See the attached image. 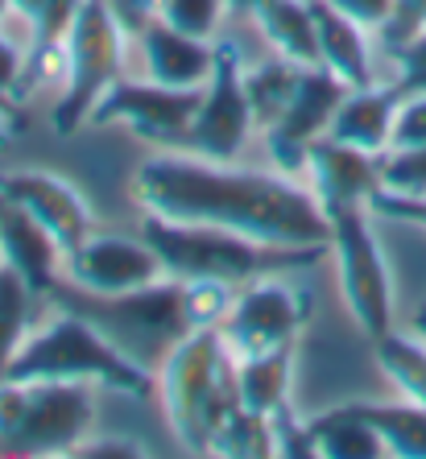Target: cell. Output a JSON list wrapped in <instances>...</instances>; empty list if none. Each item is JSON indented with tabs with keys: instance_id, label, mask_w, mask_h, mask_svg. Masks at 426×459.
<instances>
[{
	"instance_id": "6da1fadb",
	"label": "cell",
	"mask_w": 426,
	"mask_h": 459,
	"mask_svg": "<svg viewBox=\"0 0 426 459\" xmlns=\"http://www.w3.org/2000/svg\"><path fill=\"white\" fill-rule=\"evenodd\" d=\"M133 199L178 224H212L269 245H331L315 191L286 174L240 170L203 153H153L133 174Z\"/></svg>"
},
{
	"instance_id": "7a4b0ae2",
	"label": "cell",
	"mask_w": 426,
	"mask_h": 459,
	"mask_svg": "<svg viewBox=\"0 0 426 459\" xmlns=\"http://www.w3.org/2000/svg\"><path fill=\"white\" fill-rule=\"evenodd\" d=\"M141 236L161 256V269L170 278H215L236 290L256 278H269V273L307 269L331 253V245H269V240L228 232V228L161 220L153 212H145V220H141Z\"/></svg>"
},
{
	"instance_id": "3957f363",
	"label": "cell",
	"mask_w": 426,
	"mask_h": 459,
	"mask_svg": "<svg viewBox=\"0 0 426 459\" xmlns=\"http://www.w3.org/2000/svg\"><path fill=\"white\" fill-rule=\"evenodd\" d=\"M50 299L63 310L83 315L117 352H125L153 377L166 364V356L191 335L182 319V281L170 273L141 290H125V294H87L71 281H58Z\"/></svg>"
},
{
	"instance_id": "277c9868",
	"label": "cell",
	"mask_w": 426,
	"mask_h": 459,
	"mask_svg": "<svg viewBox=\"0 0 426 459\" xmlns=\"http://www.w3.org/2000/svg\"><path fill=\"white\" fill-rule=\"evenodd\" d=\"M158 389L166 422L178 443L195 455H207L215 427L240 406L236 356L220 332H191L158 368Z\"/></svg>"
},
{
	"instance_id": "5b68a950",
	"label": "cell",
	"mask_w": 426,
	"mask_h": 459,
	"mask_svg": "<svg viewBox=\"0 0 426 459\" xmlns=\"http://www.w3.org/2000/svg\"><path fill=\"white\" fill-rule=\"evenodd\" d=\"M4 377L13 381H83L128 397H150L158 389V377L133 364L125 352H117L83 315L63 307L50 323L25 335L22 352L13 356Z\"/></svg>"
},
{
	"instance_id": "8992f818",
	"label": "cell",
	"mask_w": 426,
	"mask_h": 459,
	"mask_svg": "<svg viewBox=\"0 0 426 459\" xmlns=\"http://www.w3.org/2000/svg\"><path fill=\"white\" fill-rule=\"evenodd\" d=\"M96 394L83 381H13L0 377V455H75L91 435Z\"/></svg>"
},
{
	"instance_id": "52a82bcc",
	"label": "cell",
	"mask_w": 426,
	"mask_h": 459,
	"mask_svg": "<svg viewBox=\"0 0 426 459\" xmlns=\"http://www.w3.org/2000/svg\"><path fill=\"white\" fill-rule=\"evenodd\" d=\"M120 63H125V30L117 25L108 0H83L66 33V87L50 117L54 133L71 137L91 120V108L108 96V87L120 83Z\"/></svg>"
},
{
	"instance_id": "ba28073f",
	"label": "cell",
	"mask_w": 426,
	"mask_h": 459,
	"mask_svg": "<svg viewBox=\"0 0 426 459\" xmlns=\"http://www.w3.org/2000/svg\"><path fill=\"white\" fill-rule=\"evenodd\" d=\"M369 215L373 207H348V212L327 215V224L343 302H348L356 327L369 340H381L385 332H394V281H389V265H385Z\"/></svg>"
},
{
	"instance_id": "9c48e42d",
	"label": "cell",
	"mask_w": 426,
	"mask_h": 459,
	"mask_svg": "<svg viewBox=\"0 0 426 459\" xmlns=\"http://www.w3.org/2000/svg\"><path fill=\"white\" fill-rule=\"evenodd\" d=\"M307 319H310V290L282 281V273H269V278H256L236 290V302L228 310L220 335L240 360V356L290 348L307 327Z\"/></svg>"
},
{
	"instance_id": "30bf717a",
	"label": "cell",
	"mask_w": 426,
	"mask_h": 459,
	"mask_svg": "<svg viewBox=\"0 0 426 459\" xmlns=\"http://www.w3.org/2000/svg\"><path fill=\"white\" fill-rule=\"evenodd\" d=\"M253 104L245 91V66H240V50L236 42L220 38L215 42V63H212V79L203 83V104L195 112L191 125V145L195 153L215 161H232L236 153L245 150L248 128H253Z\"/></svg>"
},
{
	"instance_id": "8fae6325",
	"label": "cell",
	"mask_w": 426,
	"mask_h": 459,
	"mask_svg": "<svg viewBox=\"0 0 426 459\" xmlns=\"http://www.w3.org/2000/svg\"><path fill=\"white\" fill-rule=\"evenodd\" d=\"M203 104V87L166 83H112L108 96L91 108L87 125H125L153 145H187L195 112Z\"/></svg>"
},
{
	"instance_id": "7c38bea8",
	"label": "cell",
	"mask_w": 426,
	"mask_h": 459,
	"mask_svg": "<svg viewBox=\"0 0 426 459\" xmlns=\"http://www.w3.org/2000/svg\"><path fill=\"white\" fill-rule=\"evenodd\" d=\"M63 278L87 294H125L166 278V269L145 236L133 240L120 232H91L75 253H66Z\"/></svg>"
},
{
	"instance_id": "4fadbf2b",
	"label": "cell",
	"mask_w": 426,
	"mask_h": 459,
	"mask_svg": "<svg viewBox=\"0 0 426 459\" xmlns=\"http://www.w3.org/2000/svg\"><path fill=\"white\" fill-rule=\"evenodd\" d=\"M343 96H348V83H340L327 66H302V79L290 96L286 112L265 128L269 158H274L277 170H302L307 166L310 145L327 137L331 117H335Z\"/></svg>"
},
{
	"instance_id": "5bb4252c",
	"label": "cell",
	"mask_w": 426,
	"mask_h": 459,
	"mask_svg": "<svg viewBox=\"0 0 426 459\" xmlns=\"http://www.w3.org/2000/svg\"><path fill=\"white\" fill-rule=\"evenodd\" d=\"M0 195L22 204L25 212L46 228V232L58 240L63 253H75L87 236L96 232V220H91V207L79 195V186H71L58 174L46 170H17V174H0Z\"/></svg>"
},
{
	"instance_id": "9a60e30c",
	"label": "cell",
	"mask_w": 426,
	"mask_h": 459,
	"mask_svg": "<svg viewBox=\"0 0 426 459\" xmlns=\"http://www.w3.org/2000/svg\"><path fill=\"white\" fill-rule=\"evenodd\" d=\"M381 161L385 153L352 150L335 137H319L307 153V170L315 178V199L323 215L348 212V207H369L381 191Z\"/></svg>"
},
{
	"instance_id": "2e32d148",
	"label": "cell",
	"mask_w": 426,
	"mask_h": 459,
	"mask_svg": "<svg viewBox=\"0 0 426 459\" xmlns=\"http://www.w3.org/2000/svg\"><path fill=\"white\" fill-rule=\"evenodd\" d=\"M63 261L58 240L22 204L0 195V265L17 269L38 299H50V290L63 281Z\"/></svg>"
},
{
	"instance_id": "e0dca14e",
	"label": "cell",
	"mask_w": 426,
	"mask_h": 459,
	"mask_svg": "<svg viewBox=\"0 0 426 459\" xmlns=\"http://www.w3.org/2000/svg\"><path fill=\"white\" fill-rule=\"evenodd\" d=\"M79 4L83 0H13V9L22 13L33 30V46L25 54L22 87H17L22 100L66 71V33L75 25Z\"/></svg>"
},
{
	"instance_id": "ac0fdd59",
	"label": "cell",
	"mask_w": 426,
	"mask_h": 459,
	"mask_svg": "<svg viewBox=\"0 0 426 459\" xmlns=\"http://www.w3.org/2000/svg\"><path fill=\"white\" fill-rule=\"evenodd\" d=\"M397 96L394 87H348V96L340 100L335 117H331L327 137L343 141L352 150L364 153H389V137H394V117H397Z\"/></svg>"
},
{
	"instance_id": "d6986e66",
	"label": "cell",
	"mask_w": 426,
	"mask_h": 459,
	"mask_svg": "<svg viewBox=\"0 0 426 459\" xmlns=\"http://www.w3.org/2000/svg\"><path fill=\"white\" fill-rule=\"evenodd\" d=\"M141 50H145V66H150L153 83L203 87L212 79L215 42H207V38H191V33L174 30L166 22H153L141 33Z\"/></svg>"
},
{
	"instance_id": "ffe728a7",
	"label": "cell",
	"mask_w": 426,
	"mask_h": 459,
	"mask_svg": "<svg viewBox=\"0 0 426 459\" xmlns=\"http://www.w3.org/2000/svg\"><path fill=\"white\" fill-rule=\"evenodd\" d=\"M315 30H319V63L348 87L373 83V50L364 25L352 22L331 0H315Z\"/></svg>"
},
{
	"instance_id": "44dd1931",
	"label": "cell",
	"mask_w": 426,
	"mask_h": 459,
	"mask_svg": "<svg viewBox=\"0 0 426 459\" xmlns=\"http://www.w3.org/2000/svg\"><path fill=\"white\" fill-rule=\"evenodd\" d=\"M253 17L282 58L299 66H323L319 30H315V0H261Z\"/></svg>"
},
{
	"instance_id": "7402d4cb",
	"label": "cell",
	"mask_w": 426,
	"mask_h": 459,
	"mask_svg": "<svg viewBox=\"0 0 426 459\" xmlns=\"http://www.w3.org/2000/svg\"><path fill=\"white\" fill-rule=\"evenodd\" d=\"M290 377H294V343L274 348V352H256L236 360V389H240V406L253 414H277L290 406Z\"/></svg>"
},
{
	"instance_id": "603a6c76",
	"label": "cell",
	"mask_w": 426,
	"mask_h": 459,
	"mask_svg": "<svg viewBox=\"0 0 426 459\" xmlns=\"http://www.w3.org/2000/svg\"><path fill=\"white\" fill-rule=\"evenodd\" d=\"M315 435V459H381L389 455L385 438L377 435L373 422H364L352 406H335L327 414L310 418Z\"/></svg>"
},
{
	"instance_id": "cb8c5ba5",
	"label": "cell",
	"mask_w": 426,
	"mask_h": 459,
	"mask_svg": "<svg viewBox=\"0 0 426 459\" xmlns=\"http://www.w3.org/2000/svg\"><path fill=\"white\" fill-rule=\"evenodd\" d=\"M364 422H373L389 455L426 459V406L418 402H348Z\"/></svg>"
},
{
	"instance_id": "d4e9b609",
	"label": "cell",
	"mask_w": 426,
	"mask_h": 459,
	"mask_svg": "<svg viewBox=\"0 0 426 459\" xmlns=\"http://www.w3.org/2000/svg\"><path fill=\"white\" fill-rule=\"evenodd\" d=\"M299 79H302V66L282 58V54L269 58V63H261V66H253V71H245V91H248V104H253L256 125L269 128L282 112H286Z\"/></svg>"
},
{
	"instance_id": "484cf974",
	"label": "cell",
	"mask_w": 426,
	"mask_h": 459,
	"mask_svg": "<svg viewBox=\"0 0 426 459\" xmlns=\"http://www.w3.org/2000/svg\"><path fill=\"white\" fill-rule=\"evenodd\" d=\"M373 348H377V364H381L385 377L402 389L405 402L426 406V340L385 332L381 340H373Z\"/></svg>"
},
{
	"instance_id": "4316f807",
	"label": "cell",
	"mask_w": 426,
	"mask_h": 459,
	"mask_svg": "<svg viewBox=\"0 0 426 459\" xmlns=\"http://www.w3.org/2000/svg\"><path fill=\"white\" fill-rule=\"evenodd\" d=\"M33 294L17 269L0 265V377L13 364V356L22 352L25 335H30V315H33Z\"/></svg>"
},
{
	"instance_id": "83f0119b",
	"label": "cell",
	"mask_w": 426,
	"mask_h": 459,
	"mask_svg": "<svg viewBox=\"0 0 426 459\" xmlns=\"http://www.w3.org/2000/svg\"><path fill=\"white\" fill-rule=\"evenodd\" d=\"M207 455H228V459L274 455V430H269V418L253 414V410H245V406H236L232 414L215 427Z\"/></svg>"
},
{
	"instance_id": "f1b7e54d",
	"label": "cell",
	"mask_w": 426,
	"mask_h": 459,
	"mask_svg": "<svg viewBox=\"0 0 426 459\" xmlns=\"http://www.w3.org/2000/svg\"><path fill=\"white\" fill-rule=\"evenodd\" d=\"M232 302H236V286H228V281H215V278L182 281V319H187V332H220Z\"/></svg>"
},
{
	"instance_id": "f546056e",
	"label": "cell",
	"mask_w": 426,
	"mask_h": 459,
	"mask_svg": "<svg viewBox=\"0 0 426 459\" xmlns=\"http://www.w3.org/2000/svg\"><path fill=\"white\" fill-rule=\"evenodd\" d=\"M228 13V0H161L158 22L174 30L191 33V38H212Z\"/></svg>"
},
{
	"instance_id": "4dcf8cb0",
	"label": "cell",
	"mask_w": 426,
	"mask_h": 459,
	"mask_svg": "<svg viewBox=\"0 0 426 459\" xmlns=\"http://www.w3.org/2000/svg\"><path fill=\"white\" fill-rule=\"evenodd\" d=\"M381 186L405 191V195H426V145L405 150V153H385Z\"/></svg>"
},
{
	"instance_id": "1f68e13d",
	"label": "cell",
	"mask_w": 426,
	"mask_h": 459,
	"mask_svg": "<svg viewBox=\"0 0 426 459\" xmlns=\"http://www.w3.org/2000/svg\"><path fill=\"white\" fill-rule=\"evenodd\" d=\"M418 33H426V0H394V9L377 30V38H381L385 50L394 54L397 46L414 42Z\"/></svg>"
},
{
	"instance_id": "d6a6232c",
	"label": "cell",
	"mask_w": 426,
	"mask_h": 459,
	"mask_svg": "<svg viewBox=\"0 0 426 459\" xmlns=\"http://www.w3.org/2000/svg\"><path fill=\"white\" fill-rule=\"evenodd\" d=\"M418 145H426V91L405 96L402 104H397L389 153H405V150H418Z\"/></svg>"
},
{
	"instance_id": "836d02e7",
	"label": "cell",
	"mask_w": 426,
	"mask_h": 459,
	"mask_svg": "<svg viewBox=\"0 0 426 459\" xmlns=\"http://www.w3.org/2000/svg\"><path fill=\"white\" fill-rule=\"evenodd\" d=\"M394 63H397V79L389 87H394L397 96H418V91H426V33H418L414 42H405L394 50Z\"/></svg>"
},
{
	"instance_id": "e575fe53",
	"label": "cell",
	"mask_w": 426,
	"mask_h": 459,
	"mask_svg": "<svg viewBox=\"0 0 426 459\" xmlns=\"http://www.w3.org/2000/svg\"><path fill=\"white\" fill-rule=\"evenodd\" d=\"M369 207H373V215H385V220L426 228V195H405V191H389V186H381Z\"/></svg>"
},
{
	"instance_id": "d590c367",
	"label": "cell",
	"mask_w": 426,
	"mask_h": 459,
	"mask_svg": "<svg viewBox=\"0 0 426 459\" xmlns=\"http://www.w3.org/2000/svg\"><path fill=\"white\" fill-rule=\"evenodd\" d=\"M108 9H112L120 30H125V38H141V33L158 22L161 0H108Z\"/></svg>"
},
{
	"instance_id": "8d00e7d4",
	"label": "cell",
	"mask_w": 426,
	"mask_h": 459,
	"mask_svg": "<svg viewBox=\"0 0 426 459\" xmlns=\"http://www.w3.org/2000/svg\"><path fill=\"white\" fill-rule=\"evenodd\" d=\"M75 455L79 459H141L145 447H141L133 435H104V438L87 435L75 447Z\"/></svg>"
},
{
	"instance_id": "74e56055",
	"label": "cell",
	"mask_w": 426,
	"mask_h": 459,
	"mask_svg": "<svg viewBox=\"0 0 426 459\" xmlns=\"http://www.w3.org/2000/svg\"><path fill=\"white\" fill-rule=\"evenodd\" d=\"M340 13H348L352 22H361L364 30H381L385 17H389V9H394V0H331Z\"/></svg>"
},
{
	"instance_id": "f35d334b",
	"label": "cell",
	"mask_w": 426,
	"mask_h": 459,
	"mask_svg": "<svg viewBox=\"0 0 426 459\" xmlns=\"http://www.w3.org/2000/svg\"><path fill=\"white\" fill-rule=\"evenodd\" d=\"M22 71H25V54L9 42V38H0V91H9L17 96V87H22ZM22 100V96H17ZM25 104V100H22Z\"/></svg>"
},
{
	"instance_id": "ab89813d",
	"label": "cell",
	"mask_w": 426,
	"mask_h": 459,
	"mask_svg": "<svg viewBox=\"0 0 426 459\" xmlns=\"http://www.w3.org/2000/svg\"><path fill=\"white\" fill-rule=\"evenodd\" d=\"M0 120H4L13 133H22L25 128V104L17 96H9V91H0Z\"/></svg>"
},
{
	"instance_id": "60d3db41",
	"label": "cell",
	"mask_w": 426,
	"mask_h": 459,
	"mask_svg": "<svg viewBox=\"0 0 426 459\" xmlns=\"http://www.w3.org/2000/svg\"><path fill=\"white\" fill-rule=\"evenodd\" d=\"M256 4H261V0H228V9H232V13H245V17H253Z\"/></svg>"
},
{
	"instance_id": "b9f144b4",
	"label": "cell",
	"mask_w": 426,
	"mask_h": 459,
	"mask_svg": "<svg viewBox=\"0 0 426 459\" xmlns=\"http://www.w3.org/2000/svg\"><path fill=\"white\" fill-rule=\"evenodd\" d=\"M13 137H17V133H13V128L4 125V120H0V150H9V141H13Z\"/></svg>"
},
{
	"instance_id": "7bdbcfd3",
	"label": "cell",
	"mask_w": 426,
	"mask_h": 459,
	"mask_svg": "<svg viewBox=\"0 0 426 459\" xmlns=\"http://www.w3.org/2000/svg\"><path fill=\"white\" fill-rule=\"evenodd\" d=\"M414 332L426 340V310H418V315H414Z\"/></svg>"
},
{
	"instance_id": "ee69618b",
	"label": "cell",
	"mask_w": 426,
	"mask_h": 459,
	"mask_svg": "<svg viewBox=\"0 0 426 459\" xmlns=\"http://www.w3.org/2000/svg\"><path fill=\"white\" fill-rule=\"evenodd\" d=\"M13 9V0H0V22H4V13Z\"/></svg>"
}]
</instances>
